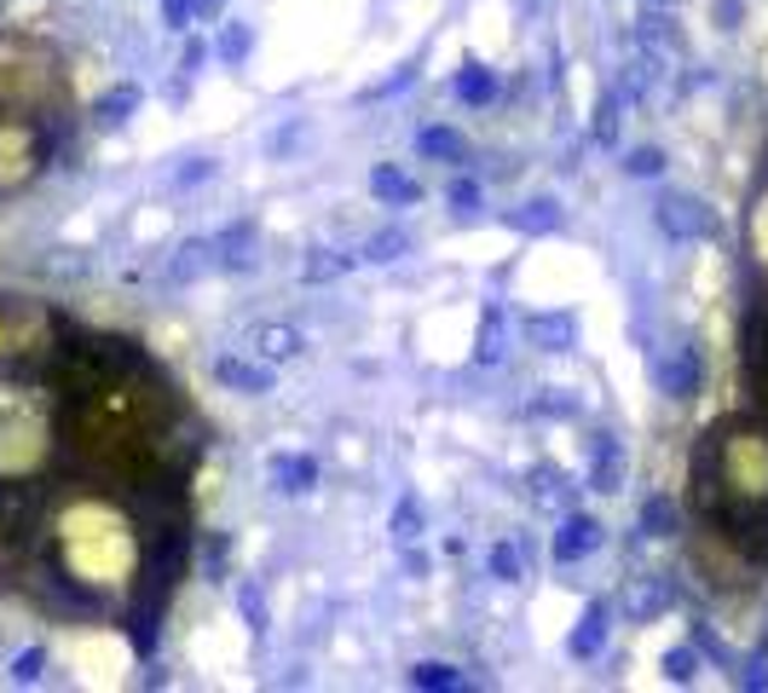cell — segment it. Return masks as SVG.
<instances>
[{"label": "cell", "mask_w": 768, "mask_h": 693, "mask_svg": "<svg viewBox=\"0 0 768 693\" xmlns=\"http://www.w3.org/2000/svg\"><path fill=\"white\" fill-rule=\"evenodd\" d=\"M410 682H417V687H457V671H451V664H417Z\"/></svg>", "instance_id": "24"}, {"label": "cell", "mask_w": 768, "mask_h": 693, "mask_svg": "<svg viewBox=\"0 0 768 693\" xmlns=\"http://www.w3.org/2000/svg\"><path fill=\"white\" fill-rule=\"evenodd\" d=\"M480 359H486V364L503 359V318H486V330H480Z\"/></svg>", "instance_id": "26"}, {"label": "cell", "mask_w": 768, "mask_h": 693, "mask_svg": "<svg viewBox=\"0 0 768 693\" xmlns=\"http://www.w3.org/2000/svg\"><path fill=\"white\" fill-rule=\"evenodd\" d=\"M670 520H676L670 498H654V503L641 509V526H647V538H665V532H670Z\"/></svg>", "instance_id": "22"}, {"label": "cell", "mask_w": 768, "mask_h": 693, "mask_svg": "<svg viewBox=\"0 0 768 693\" xmlns=\"http://www.w3.org/2000/svg\"><path fill=\"white\" fill-rule=\"evenodd\" d=\"M560 214H555V202H526V214H520V225H531V231H549Z\"/></svg>", "instance_id": "31"}, {"label": "cell", "mask_w": 768, "mask_h": 693, "mask_svg": "<svg viewBox=\"0 0 768 693\" xmlns=\"http://www.w3.org/2000/svg\"><path fill=\"white\" fill-rule=\"evenodd\" d=\"M601 642H607V606L596 601V606L584 613V624L572 630V653H578V659H589V653H601Z\"/></svg>", "instance_id": "15"}, {"label": "cell", "mask_w": 768, "mask_h": 693, "mask_svg": "<svg viewBox=\"0 0 768 693\" xmlns=\"http://www.w3.org/2000/svg\"><path fill=\"white\" fill-rule=\"evenodd\" d=\"M243 52H249V29H243V23H226V36H220V58H231V64H238Z\"/></svg>", "instance_id": "29"}, {"label": "cell", "mask_w": 768, "mask_h": 693, "mask_svg": "<svg viewBox=\"0 0 768 693\" xmlns=\"http://www.w3.org/2000/svg\"><path fill=\"white\" fill-rule=\"evenodd\" d=\"M36 157H41V144H36V133H29V122H0V185L29 180Z\"/></svg>", "instance_id": "5"}, {"label": "cell", "mask_w": 768, "mask_h": 693, "mask_svg": "<svg viewBox=\"0 0 768 693\" xmlns=\"http://www.w3.org/2000/svg\"><path fill=\"white\" fill-rule=\"evenodd\" d=\"M751 254H757V267H768V191H757V202H751Z\"/></svg>", "instance_id": "18"}, {"label": "cell", "mask_w": 768, "mask_h": 693, "mask_svg": "<svg viewBox=\"0 0 768 693\" xmlns=\"http://www.w3.org/2000/svg\"><path fill=\"white\" fill-rule=\"evenodd\" d=\"M133 104H139V87H116L110 99H99V122H128Z\"/></svg>", "instance_id": "21"}, {"label": "cell", "mask_w": 768, "mask_h": 693, "mask_svg": "<svg viewBox=\"0 0 768 693\" xmlns=\"http://www.w3.org/2000/svg\"><path fill=\"white\" fill-rule=\"evenodd\" d=\"M405 249H410L405 231H381V238H370V254H365V260H393V254H405Z\"/></svg>", "instance_id": "27"}, {"label": "cell", "mask_w": 768, "mask_h": 693, "mask_svg": "<svg viewBox=\"0 0 768 693\" xmlns=\"http://www.w3.org/2000/svg\"><path fill=\"white\" fill-rule=\"evenodd\" d=\"M596 491H618V445H612V433H596Z\"/></svg>", "instance_id": "17"}, {"label": "cell", "mask_w": 768, "mask_h": 693, "mask_svg": "<svg viewBox=\"0 0 768 693\" xmlns=\"http://www.w3.org/2000/svg\"><path fill=\"white\" fill-rule=\"evenodd\" d=\"M451 202H457V209H475V202H480V185H475V180H457V185H451Z\"/></svg>", "instance_id": "34"}, {"label": "cell", "mask_w": 768, "mask_h": 693, "mask_svg": "<svg viewBox=\"0 0 768 693\" xmlns=\"http://www.w3.org/2000/svg\"><path fill=\"white\" fill-rule=\"evenodd\" d=\"M625 168L636 173V180H654V173L665 168V157L654 151V144H641V151H630V157H625Z\"/></svg>", "instance_id": "25"}, {"label": "cell", "mask_w": 768, "mask_h": 693, "mask_svg": "<svg viewBox=\"0 0 768 693\" xmlns=\"http://www.w3.org/2000/svg\"><path fill=\"white\" fill-rule=\"evenodd\" d=\"M47 440H52L47 404L18 388H0V474H29L47 456Z\"/></svg>", "instance_id": "3"}, {"label": "cell", "mask_w": 768, "mask_h": 693, "mask_svg": "<svg viewBox=\"0 0 768 693\" xmlns=\"http://www.w3.org/2000/svg\"><path fill=\"white\" fill-rule=\"evenodd\" d=\"M41 664H47V653H41V647H29V653H18L12 676H18V682H36V676H41Z\"/></svg>", "instance_id": "32"}, {"label": "cell", "mask_w": 768, "mask_h": 693, "mask_svg": "<svg viewBox=\"0 0 768 693\" xmlns=\"http://www.w3.org/2000/svg\"><path fill=\"white\" fill-rule=\"evenodd\" d=\"M670 606V584L665 578H636V590H630V619H654Z\"/></svg>", "instance_id": "14"}, {"label": "cell", "mask_w": 768, "mask_h": 693, "mask_svg": "<svg viewBox=\"0 0 768 693\" xmlns=\"http://www.w3.org/2000/svg\"><path fill=\"white\" fill-rule=\"evenodd\" d=\"M717 469L740 509H768V428H722L717 433Z\"/></svg>", "instance_id": "2"}, {"label": "cell", "mask_w": 768, "mask_h": 693, "mask_svg": "<svg viewBox=\"0 0 768 693\" xmlns=\"http://www.w3.org/2000/svg\"><path fill=\"white\" fill-rule=\"evenodd\" d=\"M665 671H670L676 682H688V676H694V653H688V647H676V653L665 659Z\"/></svg>", "instance_id": "33"}, {"label": "cell", "mask_w": 768, "mask_h": 693, "mask_svg": "<svg viewBox=\"0 0 768 693\" xmlns=\"http://www.w3.org/2000/svg\"><path fill=\"white\" fill-rule=\"evenodd\" d=\"M370 191L388 202V209H399V202H417L422 191H417V180H410V173H399L393 162H381L376 173H370Z\"/></svg>", "instance_id": "11"}, {"label": "cell", "mask_w": 768, "mask_h": 693, "mask_svg": "<svg viewBox=\"0 0 768 693\" xmlns=\"http://www.w3.org/2000/svg\"><path fill=\"white\" fill-rule=\"evenodd\" d=\"M272 485L283 498H301V491L318 485V462L312 456H272Z\"/></svg>", "instance_id": "8"}, {"label": "cell", "mask_w": 768, "mask_h": 693, "mask_svg": "<svg viewBox=\"0 0 768 693\" xmlns=\"http://www.w3.org/2000/svg\"><path fill=\"white\" fill-rule=\"evenodd\" d=\"M197 7H215V0H197Z\"/></svg>", "instance_id": "38"}, {"label": "cell", "mask_w": 768, "mask_h": 693, "mask_svg": "<svg viewBox=\"0 0 768 693\" xmlns=\"http://www.w3.org/2000/svg\"><path fill=\"white\" fill-rule=\"evenodd\" d=\"M243 613H249V624L260 630V619H266V606H260V595H255V590H243Z\"/></svg>", "instance_id": "37"}, {"label": "cell", "mask_w": 768, "mask_h": 693, "mask_svg": "<svg viewBox=\"0 0 768 693\" xmlns=\"http://www.w3.org/2000/svg\"><path fill=\"white\" fill-rule=\"evenodd\" d=\"M694 382H699V359L688 353V346H676L670 359H659V388L665 393L682 399V393H694Z\"/></svg>", "instance_id": "10"}, {"label": "cell", "mask_w": 768, "mask_h": 693, "mask_svg": "<svg viewBox=\"0 0 768 693\" xmlns=\"http://www.w3.org/2000/svg\"><path fill=\"white\" fill-rule=\"evenodd\" d=\"M596 133H601V139H612V133H618V104H612V99L601 104V122H596Z\"/></svg>", "instance_id": "36"}, {"label": "cell", "mask_w": 768, "mask_h": 693, "mask_svg": "<svg viewBox=\"0 0 768 693\" xmlns=\"http://www.w3.org/2000/svg\"><path fill=\"white\" fill-rule=\"evenodd\" d=\"M491 93H497V76H491V70L468 64V70L457 76V99H462V104H491Z\"/></svg>", "instance_id": "16"}, {"label": "cell", "mask_w": 768, "mask_h": 693, "mask_svg": "<svg viewBox=\"0 0 768 693\" xmlns=\"http://www.w3.org/2000/svg\"><path fill=\"white\" fill-rule=\"evenodd\" d=\"M209 260H215V254H209V243H186V249H180V260L168 267V278H180V283H186V278H197L202 267H209Z\"/></svg>", "instance_id": "19"}, {"label": "cell", "mask_w": 768, "mask_h": 693, "mask_svg": "<svg viewBox=\"0 0 768 693\" xmlns=\"http://www.w3.org/2000/svg\"><path fill=\"white\" fill-rule=\"evenodd\" d=\"M58 555L87 590H122L139 572V532L116 503L81 498L58 514Z\"/></svg>", "instance_id": "1"}, {"label": "cell", "mask_w": 768, "mask_h": 693, "mask_svg": "<svg viewBox=\"0 0 768 693\" xmlns=\"http://www.w3.org/2000/svg\"><path fill=\"white\" fill-rule=\"evenodd\" d=\"M596 543H601V526H596L589 514H572L567 526H560V538H555V561H567V566H572V561H584Z\"/></svg>", "instance_id": "7"}, {"label": "cell", "mask_w": 768, "mask_h": 693, "mask_svg": "<svg viewBox=\"0 0 768 693\" xmlns=\"http://www.w3.org/2000/svg\"><path fill=\"white\" fill-rule=\"evenodd\" d=\"M215 375L226 388H243V393H266V388H272V370H266V364H243V359H215Z\"/></svg>", "instance_id": "13"}, {"label": "cell", "mask_w": 768, "mask_h": 693, "mask_svg": "<svg viewBox=\"0 0 768 693\" xmlns=\"http://www.w3.org/2000/svg\"><path fill=\"white\" fill-rule=\"evenodd\" d=\"M47 87V58L23 41H0V99H36Z\"/></svg>", "instance_id": "4"}, {"label": "cell", "mask_w": 768, "mask_h": 693, "mask_svg": "<svg viewBox=\"0 0 768 693\" xmlns=\"http://www.w3.org/2000/svg\"><path fill=\"white\" fill-rule=\"evenodd\" d=\"M341 267H347V260H341L336 249H318V254L307 260V272H301V278H312V283H318V278H336Z\"/></svg>", "instance_id": "28"}, {"label": "cell", "mask_w": 768, "mask_h": 693, "mask_svg": "<svg viewBox=\"0 0 768 693\" xmlns=\"http://www.w3.org/2000/svg\"><path fill=\"white\" fill-rule=\"evenodd\" d=\"M526 335L538 341V346H549V353H567L572 335H578V324H572V312H538L526 324Z\"/></svg>", "instance_id": "9"}, {"label": "cell", "mask_w": 768, "mask_h": 693, "mask_svg": "<svg viewBox=\"0 0 768 693\" xmlns=\"http://www.w3.org/2000/svg\"><path fill=\"white\" fill-rule=\"evenodd\" d=\"M422 151H428V157H446V162H462V139H457L451 128H428V133H422Z\"/></svg>", "instance_id": "20"}, {"label": "cell", "mask_w": 768, "mask_h": 693, "mask_svg": "<svg viewBox=\"0 0 768 693\" xmlns=\"http://www.w3.org/2000/svg\"><path fill=\"white\" fill-rule=\"evenodd\" d=\"M659 225L676 231V238H705V231H711V214H705L694 197H665L659 202Z\"/></svg>", "instance_id": "6"}, {"label": "cell", "mask_w": 768, "mask_h": 693, "mask_svg": "<svg viewBox=\"0 0 768 693\" xmlns=\"http://www.w3.org/2000/svg\"><path fill=\"white\" fill-rule=\"evenodd\" d=\"M393 538H399V543H410V538H422V509L410 503V498H405V503L393 509Z\"/></svg>", "instance_id": "23"}, {"label": "cell", "mask_w": 768, "mask_h": 693, "mask_svg": "<svg viewBox=\"0 0 768 693\" xmlns=\"http://www.w3.org/2000/svg\"><path fill=\"white\" fill-rule=\"evenodd\" d=\"M162 12H168V23H173V29H186V18H191V0H162Z\"/></svg>", "instance_id": "35"}, {"label": "cell", "mask_w": 768, "mask_h": 693, "mask_svg": "<svg viewBox=\"0 0 768 693\" xmlns=\"http://www.w3.org/2000/svg\"><path fill=\"white\" fill-rule=\"evenodd\" d=\"M491 572L503 578V584H515V578H520V555H515L509 543H497V549H491Z\"/></svg>", "instance_id": "30"}, {"label": "cell", "mask_w": 768, "mask_h": 693, "mask_svg": "<svg viewBox=\"0 0 768 693\" xmlns=\"http://www.w3.org/2000/svg\"><path fill=\"white\" fill-rule=\"evenodd\" d=\"M255 353L272 359V364H283V359L301 353V330H289V324H260V330H255Z\"/></svg>", "instance_id": "12"}]
</instances>
